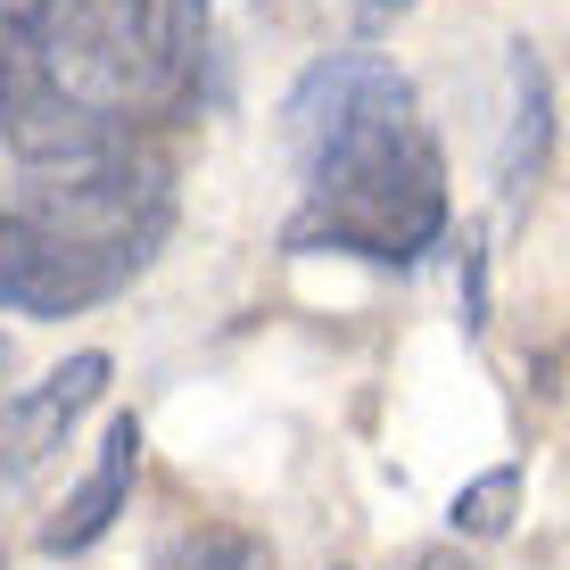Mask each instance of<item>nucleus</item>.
Returning <instances> with one entry per match:
<instances>
[{
    "label": "nucleus",
    "mask_w": 570,
    "mask_h": 570,
    "mask_svg": "<svg viewBox=\"0 0 570 570\" xmlns=\"http://www.w3.org/2000/svg\"><path fill=\"white\" fill-rule=\"evenodd\" d=\"M381 125H414V83L389 67L381 50H331L289 83L282 100V132L298 149V166H323L331 149L364 141Z\"/></svg>",
    "instance_id": "obj_3"
},
{
    "label": "nucleus",
    "mask_w": 570,
    "mask_h": 570,
    "mask_svg": "<svg viewBox=\"0 0 570 570\" xmlns=\"http://www.w3.org/2000/svg\"><path fill=\"white\" fill-rule=\"evenodd\" d=\"M257 17H273V26H314V0H257Z\"/></svg>",
    "instance_id": "obj_14"
},
{
    "label": "nucleus",
    "mask_w": 570,
    "mask_h": 570,
    "mask_svg": "<svg viewBox=\"0 0 570 570\" xmlns=\"http://www.w3.org/2000/svg\"><path fill=\"white\" fill-rule=\"evenodd\" d=\"M108 347H83V356H67L58 372H42L33 389H17L9 405H0V488H17V480H33L58 446H67V430L100 405V389H108Z\"/></svg>",
    "instance_id": "obj_5"
},
{
    "label": "nucleus",
    "mask_w": 570,
    "mask_h": 570,
    "mask_svg": "<svg viewBox=\"0 0 570 570\" xmlns=\"http://www.w3.org/2000/svg\"><path fill=\"white\" fill-rule=\"evenodd\" d=\"M0 372H9V340H0Z\"/></svg>",
    "instance_id": "obj_15"
},
{
    "label": "nucleus",
    "mask_w": 570,
    "mask_h": 570,
    "mask_svg": "<svg viewBox=\"0 0 570 570\" xmlns=\"http://www.w3.org/2000/svg\"><path fill=\"white\" fill-rule=\"evenodd\" d=\"M405 570H480V562H471L463 546H422V554L405 562Z\"/></svg>",
    "instance_id": "obj_13"
},
{
    "label": "nucleus",
    "mask_w": 570,
    "mask_h": 570,
    "mask_svg": "<svg viewBox=\"0 0 570 570\" xmlns=\"http://www.w3.org/2000/svg\"><path fill=\"white\" fill-rule=\"evenodd\" d=\"M149 570H282V562H273V546L240 521H190L149 554Z\"/></svg>",
    "instance_id": "obj_9"
},
{
    "label": "nucleus",
    "mask_w": 570,
    "mask_h": 570,
    "mask_svg": "<svg viewBox=\"0 0 570 570\" xmlns=\"http://www.w3.org/2000/svg\"><path fill=\"white\" fill-rule=\"evenodd\" d=\"M463 331H488V240L480 232H463Z\"/></svg>",
    "instance_id": "obj_11"
},
{
    "label": "nucleus",
    "mask_w": 570,
    "mask_h": 570,
    "mask_svg": "<svg viewBox=\"0 0 570 570\" xmlns=\"http://www.w3.org/2000/svg\"><path fill=\"white\" fill-rule=\"evenodd\" d=\"M58 0H0V132L33 108L42 91V50H50Z\"/></svg>",
    "instance_id": "obj_8"
},
{
    "label": "nucleus",
    "mask_w": 570,
    "mask_h": 570,
    "mask_svg": "<svg viewBox=\"0 0 570 570\" xmlns=\"http://www.w3.org/2000/svg\"><path fill=\"white\" fill-rule=\"evenodd\" d=\"M215 58L207 0H58L42 91L91 108L108 125H183L199 108V75Z\"/></svg>",
    "instance_id": "obj_1"
},
{
    "label": "nucleus",
    "mask_w": 570,
    "mask_h": 570,
    "mask_svg": "<svg viewBox=\"0 0 570 570\" xmlns=\"http://www.w3.org/2000/svg\"><path fill=\"white\" fill-rule=\"evenodd\" d=\"M132 471H141V422H132V414H116V422L100 430V455H91V471L75 480V497L42 521V554H50V562L91 554V546L108 538L116 513L132 504Z\"/></svg>",
    "instance_id": "obj_6"
},
{
    "label": "nucleus",
    "mask_w": 570,
    "mask_h": 570,
    "mask_svg": "<svg viewBox=\"0 0 570 570\" xmlns=\"http://www.w3.org/2000/svg\"><path fill=\"white\" fill-rule=\"evenodd\" d=\"M347 9H356V26H364V33H381V26H397L414 0H347Z\"/></svg>",
    "instance_id": "obj_12"
},
{
    "label": "nucleus",
    "mask_w": 570,
    "mask_h": 570,
    "mask_svg": "<svg viewBox=\"0 0 570 570\" xmlns=\"http://www.w3.org/2000/svg\"><path fill=\"white\" fill-rule=\"evenodd\" d=\"M132 273L91 257L83 240L50 232L42 215H26L0 190V314H33V323H67V314H91L125 289Z\"/></svg>",
    "instance_id": "obj_4"
},
{
    "label": "nucleus",
    "mask_w": 570,
    "mask_h": 570,
    "mask_svg": "<svg viewBox=\"0 0 570 570\" xmlns=\"http://www.w3.org/2000/svg\"><path fill=\"white\" fill-rule=\"evenodd\" d=\"M546 149H554V75L546 58L513 42L504 50V132H497V190L504 207H521L546 174Z\"/></svg>",
    "instance_id": "obj_7"
},
{
    "label": "nucleus",
    "mask_w": 570,
    "mask_h": 570,
    "mask_svg": "<svg viewBox=\"0 0 570 570\" xmlns=\"http://www.w3.org/2000/svg\"><path fill=\"white\" fill-rule=\"evenodd\" d=\"M513 513H521V463H497V471H480V480H463L455 504H446L455 538H504Z\"/></svg>",
    "instance_id": "obj_10"
},
{
    "label": "nucleus",
    "mask_w": 570,
    "mask_h": 570,
    "mask_svg": "<svg viewBox=\"0 0 570 570\" xmlns=\"http://www.w3.org/2000/svg\"><path fill=\"white\" fill-rule=\"evenodd\" d=\"M439 240H446V166L422 125H381L364 141L331 149L323 166H306V207L282 232L289 257L340 248L364 265H414Z\"/></svg>",
    "instance_id": "obj_2"
}]
</instances>
